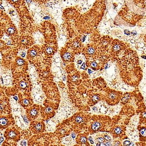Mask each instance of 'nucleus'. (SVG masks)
Segmentation results:
<instances>
[{"label":"nucleus","instance_id":"obj_22","mask_svg":"<svg viewBox=\"0 0 146 146\" xmlns=\"http://www.w3.org/2000/svg\"><path fill=\"white\" fill-rule=\"evenodd\" d=\"M46 53H48V54H50L52 53V52H53V49L51 48V47H50V46H48V48H46Z\"/></svg>","mask_w":146,"mask_h":146},{"label":"nucleus","instance_id":"obj_25","mask_svg":"<svg viewBox=\"0 0 146 146\" xmlns=\"http://www.w3.org/2000/svg\"><path fill=\"white\" fill-rule=\"evenodd\" d=\"M26 52L25 51H21L19 52V55L21 56V57H22V58H24V57L26 56Z\"/></svg>","mask_w":146,"mask_h":146},{"label":"nucleus","instance_id":"obj_19","mask_svg":"<svg viewBox=\"0 0 146 146\" xmlns=\"http://www.w3.org/2000/svg\"><path fill=\"white\" fill-rule=\"evenodd\" d=\"M140 134L143 137H146V129L145 128H143L140 130Z\"/></svg>","mask_w":146,"mask_h":146},{"label":"nucleus","instance_id":"obj_4","mask_svg":"<svg viewBox=\"0 0 146 146\" xmlns=\"http://www.w3.org/2000/svg\"><path fill=\"white\" fill-rule=\"evenodd\" d=\"M29 69L30 78L33 86L31 93L33 101L38 104H42L45 99V95L42 91L40 85L37 82V73L35 69L31 66H30Z\"/></svg>","mask_w":146,"mask_h":146},{"label":"nucleus","instance_id":"obj_21","mask_svg":"<svg viewBox=\"0 0 146 146\" xmlns=\"http://www.w3.org/2000/svg\"><path fill=\"white\" fill-rule=\"evenodd\" d=\"M16 62L18 66H21L24 64V61L23 59H18L16 61Z\"/></svg>","mask_w":146,"mask_h":146},{"label":"nucleus","instance_id":"obj_1","mask_svg":"<svg viewBox=\"0 0 146 146\" xmlns=\"http://www.w3.org/2000/svg\"><path fill=\"white\" fill-rule=\"evenodd\" d=\"M60 90L62 95L61 104L55 116L51 120L55 124L68 118L76 111L73 104L68 99L66 90L61 88H60Z\"/></svg>","mask_w":146,"mask_h":146},{"label":"nucleus","instance_id":"obj_2","mask_svg":"<svg viewBox=\"0 0 146 146\" xmlns=\"http://www.w3.org/2000/svg\"><path fill=\"white\" fill-rule=\"evenodd\" d=\"M146 16L138 14L132 11L127 4L124 2L121 9L118 15V17L125 26L133 27Z\"/></svg>","mask_w":146,"mask_h":146},{"label":"nucleus","instance_id":"obj_32","mask_svg":"<svg viewBox=\"0 0 146 146\" xmlns=\"http://www.w3.org/2000/svg\"><path fill=\"white\" fill-rule=\"evenodd\" d=\"M130 143V141H125L124 142V145H125V146H127V145H129V144Z\"/></svg>","mask_w":146,"mask_h":146},{"label":"nucleus","instance_id":"obj_12","mask_svg":"<svg viewBox=\"0 0 146 146\" xmlns=\"http://www.w3.org/2000/svg\"><path fill=\"white\" fill-rule=\"evenodd\" d=\"M37 114H38V111L36 109L33 108L29 111V115L32 117H35L37 116Z\"/></svg>","mask_w":146,"mask_h":146},{"label":"nucleus","instance_id":"obj_33","mask_svg":"<svg viewBox=\"0 0 146 146\" xmlns=\"http://www.w3.org/2000/svg\"><path fill=\"white\" fill-rule=\"evenodd\" d=\"M4 141V137H3V135L1 133V143L3 142Z\"/></svg>","mask_w":146,"mask_h":146},{"label":"nucleus","instance_id":"obj_13","mask_svg":"<svg viewBox=\"0 0 146 146\" xmlns=\"http://www.w3.org/2000/svg\"><path fill=\"white\" fill-rule=\"evenodd\" d=\"M19 87L22 89H25L27 86V84L25 81L21 80L19 82Z\"/></svg>","mask_w":146,"mask_h":146},{"label":"nucleus","instance_id":"obj_35","mask_svg":"<svg viewBox=\"0 0 146 146\" xmlns=\"http://www.w3.org/2000/svg\"><path fill=\"white\" fill-rule=\"evenodd\" d=\"M143 40H144V43L146 46V34L143 36Z\"/></svg>","mask_w":146,"mask_h":146},{"label":"nucleus","instance_id":"obj_34","mask_svg":"<svg viewBox=\"0 0 146 146\" xmlns=\"http://www.w3.org/2000/svg\"><path fill=\"white\" fill-rule=\"evenodd\" d=\"M131 34L132 35L135 36L137 34V32L135 31H133L131 32Z\"/></svg>","mask_w":146,"mask_h":146},{"label":"nucleus","instance_id":"obj_20","mask_svg":"<svg viewBox=\"0 0 146 146\" xmlns=\"http://www.w3.org/2000/svg\"><path fill=\"white\" fill-rule=\"evenodd\" d=\"M35 128L36 130H37V131H40L42 129V124L40 123L36 124L35 126Z\"/></svg>","mask_w":146,"mask_h":146},{"label":"nucleus","instance_id":"obj_28","mask_svg":"<svg viewBox=\"0 0 146 146\" xmlns=\"http://www.w3.org/2000/svg\"><path fill=\"white\" fill-rule=\"evenodd\" d=\"M20 144H21V145H22V146H27V142L25 140H23V141H21Z\"/></svg>","mask_w":146,"mask_h":146},{"label":"nucleus","instance_id":"obj_27","mask_svg":"<svg viewBox=\"0 0 146 146\" xmlns=\"http://www.w3.org/2000/svg\"><path fill=\"white\" fill-rule=\"evenodd\" d=\"M81 142L82 143H86V138L85 137H82L80 139Z\"/></svg>","mask_w":146,"mask_h":146},{"label":"nucleus","instance_id":"obj_18","mask_svg":"<svg viewBox=\"0 0 146 146\" xmlns=\"http://www.w3.org/2000/svg\"><path fill=\"white\" fill-rule=\"evenodd\" d=\"M75 120H76V122L77 123H80L81 122H83V119L81 117L78 116L76 117Z\"/></svg>","mask_w":146,"mask_h":146},{"label":"nucleus","instance_id":"obj_29","mask_svg":"<svg viewBox=\"0 0 146 146\" xmlns=\"http://www.w3.org/2000/svg\"><path fill=\"white\" fill-rule=\"evenodd\" d=\"M124 34L126 35L129 36L131 34V33L129 30H125L124 31Z\"/></svg>","mask_w":146,"mask_h":146},{"label":"nucleus","instance_id":"obj_31","mask_svg":"<svg viewBox=\"0 0 146 146\" xmlns=\"http://www.w3.org/2000/svg\"><path fill=\"white\" fill-rule=\"evenodd\" d=\"M104 138L105 139L106 141H110L111 140V137H108V136H106V135H105V136H104Z\"/></svg>","mask_w":146,"mask_h":146},{"label":"nucleus","instance_id":"obj_6","mask_svg":"<svg viewBox=\"0 0 146 146\" xmlns=\"http://www.w3.org/2000/svg\"><path fill=\"white\" fill-rule=\"evenodd\" d=\"M125 2L136 13L144 15L146 13V0H125Z\"/></svg>","mask_w":146,"mask_h":146},{"label":"nucleus","instance_id":"obj_16","mask_svg":"<svg viewBox=\"0 0 146 146\" xmlns=\"http://www.w3.org/2000/svg\"><path fill=\"white\" fill-rule=\"evenodd\" d=\"M7 124V121L5 118H1V125L2 126H5Z\"/></svg>","mask_w":146,"mask_h":146},{"label":"nucleus","instance_id":"obj_3","mask_svg":"<svg viewBox=\"0 0 146 146\" xmlns=\"http://www.w3.org/2000/svg\"><path fill=\"white\" fill-rule=\"evenodd\" d=\"M13 97L11 98L10 103L13 115L16 121V124L22 129H27L30 125V121L29 120L26 115L24 108Z\"/></svg>","mask_w":146,"mask_h":146},{"label":"nucleus","instance_id":"obj_5","mask_svg":"<svg viewBox=\"0 0 146 146\" xmlns=\"http://www.w3.org/2000/svg\"><path fill=\"white\" fill-rule=\"evenodd\" d=\"M62 62L59 56H56L53 60L51 71L55 76L56 81H62L66 82V76L65 72L63 70Z\"/></svg>","mask_w":146,"mask_h":146},{"label":"nucleus","instance_id":"obj_17","mask_svg":"<svg viewBox=\"0 0 146 146\" xmlns=\"http://www.w3.org/2000/svg\"><path fill=\"white\" fill-rule=\"evenodd\" d=\"M15 136H16V134H15V132L14 131L11 130V131L9 132V137L10 138H14L15 137Z\"/></svg>","mask_w":146,"mask_h":146},{"label":"nucleus","instance_id":"obj_14","mask_svg":"<svg viewBox=\"0 0 146 146\" xmlns=\"http://www.w3.org/2000/svg\"><path fill=\"white\" fill-rule=\"evenodd\" d=\"M71 58L70 54L68 52H66L63 55V58L66 60H69Z\"/></svg>","mask_w":146,"mask_h":146},{"label":"nucleus","instance_id":"obj_30","mask_svg":"<svg viewBox=\"0 0 146 146\" xmlns=\"http://www.w3.org/2000/svg\"><path fill=\"white\" fill-rule=\"evenodd\" d=\"M51 111H52V109L50 108H48L46 109V112L47 113H50L51 112Z\"/></svg>","mask_w":146,"mask_h":146},{"label":"nucleus","instance_id":"obj_36","mask_svg":"<svg viewBox=\"0 0 146 146\" xmlns=\"http://www.w3.org/2000/svg\"><path fill=\"white\" fill-rule=\"evenodd\" d=\"M106 146H111V143L109 142V141L106 142Z\"/></svg>","mask_w":146,"mask_h":146},{"label":"nucleus","instance_id":"obj_24","mask_svg":"<svg viewBox=\"0 0 146 146\" xmlns=\"http://www.w3.org/2000/svg\"><path fill=\"white\" fill-rule=\"evenodd\" d=\"M115 132L116 134H119L121 132V129L119 127H116L115 128Z\"/></svg>","mask_w":146,"mask_h":146},{"label":"nucleus","instance_id":"obj_10","mask_svg":"<svg viewBox=\"0 0 146 146\" xmlns=\"http://www.w3.org/2000/svg\"><path fill=\"white\" fill-rule=\"evenodd\" d=\"M76 134L72 132L69 136L64 137L62 139V143L66 146H72L76 143Z\"/></svg>","mask_w":146,"mask_h":146},{"label":"nucleus","instance_id":"obj_23","mask_svg":"<svg viewBox=\"0 0 146 146\" xmlns=\"http://www.w3.org/2000/svg\"><path fill=\"white\" fill-rule=\"evenodd\" d=\"M23 104L24 105V106H28L29 104H30V102L29 101V100L27 99H25L23 101Z\"/></svg>","mask_w":146,"mask_h":146},{"label":"nucleus","instance_id":"obj_7","mask_svg":"<svg viewBox=\"0 0 146 146\" xmlns=\"http://www.w3.org/2000/svg\"><path fill=\"white\" fill-rule=\"evenodd\" d=\"M127 43L119 39H113L110 47V53L115 57H117L121 52L129 48Z\"/></svg>","mask_w":146,"mask_h":146},{"label":"nucleus","instance_id":"obj_8","mask_svg":"<svg viewBox=\"0 0 146 146\" xmlns=\"http://www.w3.org/2000/svg\"><path fill=\"white\" fill-rule=\"evenodd\" d=\"M13 76L11 71L3 67L1 68V84L11 86L13 84Z\"/></svg>","mask_w":146,"mask_h":146},{"label":"nucleus","instance_id":"obj_37","mask_svg":"<svg viewBox=\"0 0 146 146\" xmlns=\"http://www.w3.org/2000/svg\"><path fill=\"white\" fill-rule=\"evenodd\" d=\"M142 58H145V59H146V56H142Z\"/></svg>","mask_w":146,"mask_h":146},{"label":"nucleus","instance_id":"obj_11","mask_svg":"<svg viewBox=\"0 0 146 146\" xmlns=\"http://www.w3.org/2000/svg\"><path fill=\"white\" fill-rule=\"evenodd\" d=\"M101 125V123L100 122L96 121V122H94L92 124V125H91V128H92V130H94V131H96L100 128Z\"/></svg>","mask_w":146,"mask_h":146},{"label":"nucleus","instance_id":"obj_15","mask_svg":"<svg viewBox=\"0 0 146 146\" xmlns=\"http://www.w3.org/2000/svg\"><path fill=\"white\" fill-rule=\"evenodd\" d=\"M94 139H95V141H94V142L96 141L97 142L96 144H97V143H102L104 141V138L102 137H98L95 138Z\"/></svg>","mask_w":146,"mask_h":146},{"label":"nucleus","instance_id":"obj_26","mask_svg":"<svg viewBox=\"0 0 146 146\" xmlns=\"http://www.w3.org/2000/svg\"><path fill=\"white\" fill-rule=\"evenodd\" d=\"M97 65H98V64L96 62L94 61V62H91V63L90 64V66H91V67L92 68H95L97 67Z\"/></svg>","mask_w":146,"mask_h":146},{"label":"nucleus","instance_id":"obj_9","mask_svg":"<svg viewBox=\"0 0 146 146\" xmlns=\"http://www.w3.org/2000/svg\"><path fill=\"white\" fill-rule=\"evenodd\" d=\"M75 64L76 68L78 70L81 71L85 70V60L83 55H76L75 57Z\"/></svg>","mask_w":146,"mask_h":146}]
</instances>
